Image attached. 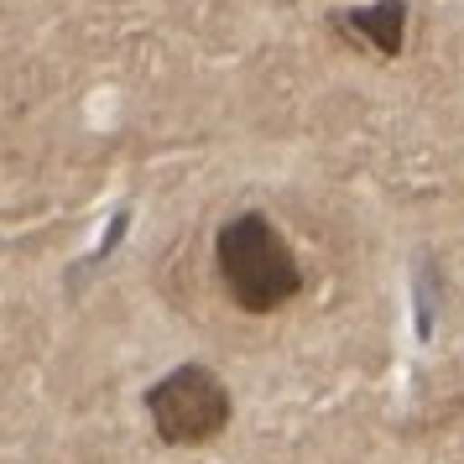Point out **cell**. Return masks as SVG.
Returning a JSON list of instances; mask_svg holds the SVG:
<instances>
[{"instance_id":"1","label":"cell","mask_w":464,"mask_h":464,"mask_svg":"<svg viewBox=\"0 0 464 464\" xmlns=\"http://www.w3.org/2000/svg\"><path fill=\"white\" fill-rule=\"evenodd\" d=\"M214 266L240 314H276L303 293V266H297L293 246L261 209L235 214L214 235Z\"/></svg>"},{"instance_id":"3","label":"cell","mask_w":464,"mask_h":464,"mask_svg":"<svg viewBox=\"0 0 464 464\" xmlns=\"http://www.w3.org/2000/svg\"><path fill=\"white\" fill-rule=\"evenodd\" d=\"M334 26H339V32L365 37L376 53H397V47H401V26H407V5H401V0H376V5H365V11L339 16Z\"/></svg>"},{"instance_id":"2","label":"cell","mask_w":464,"mask_h":464,"mask_svg":"<svg viewBox=\"0 0 464 464\" xmlns=\"http://www.w3.org/2000/svg\"><path fill=\"white\" fill-rule=\"evenodd\" d=\"M147 418L172 449H198L230 428V392L209 365H178L147 392Z\"/></svg>"}]
</instances>
